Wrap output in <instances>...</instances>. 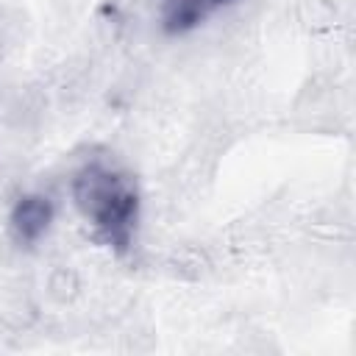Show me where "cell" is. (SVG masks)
Returning a JSON list of instances; mask_svg holds the SVG:
<instances>
[{"instance_id": "1", "label": "cell", "mask_w": 356, "mask_h": 356, "mask_svg": "<svg viewBox=\"0 0 356 356\" xmlns=\"http://www.w3.org/2000/svg\"><path fill=\"white\" fill-rule=\"evenodd\" d=\"M72 200L92 236L117 256L131 253L142 220V192L128 167L111 156H89L72 175Z\"/></svg>"}, {"instance_id": "2", "label": "cell", "mask_w": 356, "mask_h": 356, "mask_svg": "<svg viewBox=\"0 0 356 356\" xmlns=\"http://www.w3.org/2000/svg\"><path fill=\"white\" fill-rule=\"evenodd\" d=\"M53 220H56L53 200L42 192H25L14 200V206L8 211V231L17 245L31 248L47 236Z\"/></svg>"}, {"instance_id": "3", "label": "cell", "mask_w": 356, "mask_h": 356, "mask_svg": "<svg viewBox=\"0 0 356 356\" xmlns=\"http://www.w3.org/2000/svg\"><path fill=\"white\" fill-rule=\"evenodd\" d=\"M231 0H159V19L164 33L184 36L200 28L211 14H217Z\"/></svg>"}]
</instances>
